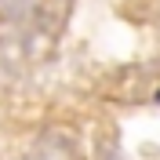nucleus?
I'll list each match as a JSON object with an SVG mask.
<instances>
[{"label":"nucleus","instance_id":"f257e3e1","mask_svg":"<svg viewBox=\"0 0 160 160\" xmlns=\"http://www.w3.org/2000/svg\"><path fill=\"white\" fill-rule=\"evenodd\" d=\"M157 102H160V91H157Z\"/></svg>","mask_w":160,"mask_h":160}]
</instances>
